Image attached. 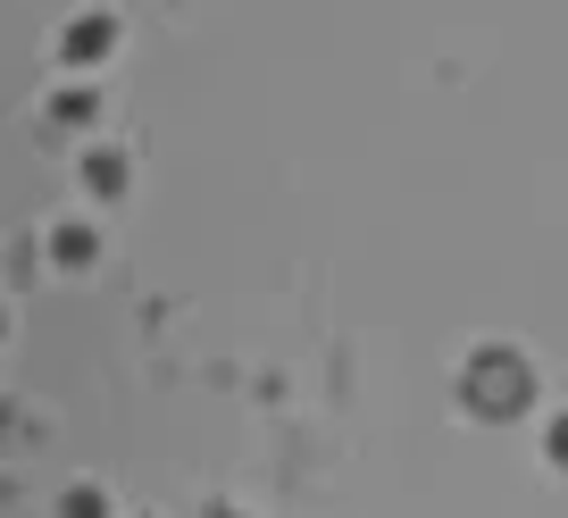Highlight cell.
Returning a JSON list of instances; mask_svg holds the SVG:
<instances>
[{
	"label": "cell",
	"instance_id": "6da1fadb",
	"mask_svg": "<svg viewBox=\"0 0 568 518\" xmlns=\"http://www.w3.org/2000/svg\"><path fill=\"white\" fill-rule=\"evenodd\" d=\"M468 402H477L485 418H518L535 402V368L518 352H477L468 359Z\"/></svg>",
	"mask_w": 568,
	"mask_h": 518
},
{
	"label": "cell",
	"instance_id": "7a4b0ae2",
	"mask_svg": "<svg viewBox=\"0 0 568 518\" xmlns=\"http://www.w3.org/2000/svg\"><path fill=\"white\" fill-rule=\"evenodd\" d=\"M101 51H118V26H109V18H75V34H68V59H75V68H92Z\"/></svg>",
	"mask_w": 568,
	"mask_h": 518
},
{
	"label": "cell",
	"instance_id": "3957f363",
	"mask_svg": "<svg viewBox=\"0 0 568 518\" xmlns=\"http://www.w3.org/2000/svg\"><path fill=\"white\" fill-rule=\"evenodd\" d=\"M84 184H92V193H125V160H118V151H92V160H84Z\"/></svg>",
	"mask_w": 568,
	"mask_h": 518
},
{
	"label": "cell",
	"instance_id": "277c9868",
	"mask_svg": "<svg viewBox=\"0 0 568 518\" xmlns=\"http://www.w3.org/2000/svg\"><path fill=\"white\" fill-rule=\"evenodd\" d=\"M59 260H68V268H84V260H92V234L68 226V234H59Z\"/></svg>",
	"mask_w": 568,
	"mask_h": 518
},
{
	"label": "cell",
	"instance_id": "5b68a950",
	"mask_svg": "<svg viewBox=\"0 0 568 518\" xmlns=\"http://www.w3.org/2000/svg\"><path fill=\"white\" fill-rule=\"evenodd\" d=\"M68 518H109V501L92 494V485H75V494H68Z\"/></svg>",
	"mask_w": 568,
	"mask_h": 518
},
{
	"label": "cell",
	"instance_id": "8992f818",
	"mask_svg": "<svg viewBox=\"0 0 568 518\" xmlns=\"http://www.w3.org/2000/svg\"><path fill=\"white\" fill-rule=\"evenodd\" d=\"M544 451H551V468H568V418H551V435H544Z\"/></svg>",
	"mask_w": 568,
	"mask_h": 518
}]
</instances>
